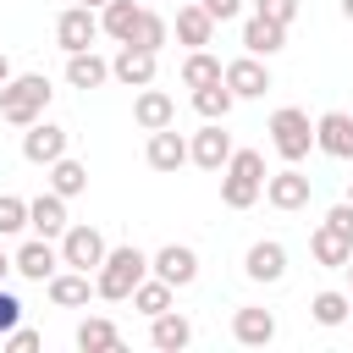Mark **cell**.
Segmentation results:
<instances>
[{"label": "cell", "instance_id": "1", "mask_svg": "<svg viewBox=\"0 0 353 353\" xmlns=\"http://www.w3.org/2000/svg\"><path fill=\"white\" fill-rule=\"evenodd\" d=\"M265 154L259 149H232L226 171H221V204L226 210H254L259 193H265Z\"/></svg>", "mask_w": 353, "mask_h": 353}, {"label": "cell", "instance_id": "2", "mask_svg": "<svg viewBox=\"0 0 353 353\" xmlns=\"http://www.w3.org/2000/svg\"><path fill=\"white\" fill-rule=\"evenodd\" d=\"M149 276V254L138 248V243H121V248H110L105 254V265L94 270V287H99V298L105 303H127L132 298V287Z\"/></svg>", "mask_w": 353, "mask_h": 353}, {"label": "cell", "instance_id": "3", "mask_svg": "<svg viewBox=\"0 0 353 353\" xmlns=\"http://www.w3.org/2000/svg\"><path fill=\"white\" fill-rule=\"evenodd\" d=\"M50 99H55L50 77H44V72H22V77H11V83L0 88V121H11V127H33V121L50 110Z\"/></svg>", "mask_w": 353, "mask_h": 353}, {"label": "cell", "instance_id": "4", "mask_svg": "<svg viewBox=\"0 0 353 353\" xmlns=\"http://www.w3.org/2000/svg\"><path fill=\"white\" fill-rule=\"evenodd\" d=\"M270 149H276L287 165L309 160V149H314V121H309V110H298V105H281V110L270 116Z\"/></svg>", "mask_w": 353, "mask_h": 353}, {"label": "cell", "instance_id": "5", "mask_svg": "<svg viewBox=\"0 0 353 353\" xmlns=\"http://www.w3.org/2000/svg\"><path fill=\"white\" fill-rule=\"evenodd\" d=\"M105 254H110V243L99 237V226H66V232H61V265L94 276V270L105 265Z\"/></svg>", "mask_w": 353, "mask_h": 353}, {"label": "cell", "instance_id": "6", "mask_svg": "<svg viewBox=\"0 0 353 353\" xmlns=\"http://www.w3.org/2000/svg\"><path fill=\"white\" fill-rule=\"evenodd\" d=\"M94 39H99V11L72 0V6L55 17V44H61L66 55H77V50H94Z\"/></svg>", "mask_w": 353, "mask_h": 353}, {"label": "cell", "instance_id": "7", "mask_svg": "<svg viewBox=\"0 0 353 353\" xmlns=\"http://www.w3.org/2000/svg\"><path fill=\"white\" fill-rule=\"evenodd\" d=\"M61 154H66V127H61V121H44V116H39V121H33L28 132H22V160H28V165H44V171H50V165H55Z\"/></svg>", "mask_w": 353, "mask_h": 353}, {"label": "cell", "instance_id": "8", "mask_svg": "<svg viewBox=\"0 0 353 353\" xmlns=\"http://www.w3.org/2000/svg\"><path fill=\"white\" fill-rule=\"evenodd\" d=\"M188 160H193L199 171H226V160H232V132H226L221 121H204V127L188 138Z\"/></svg>", "mask_w": 353, "mask_h": 353}, {"label": "cell", "instance_id": "9", "mask_svg": "<svg viewBox=\"0 0 353 353\" xmlns=\"http://www.w3.org/2000/svg\"><path fill=\"white\" fill-rule=\"evenodd\" d=\"M309 193H314V182H309L298 165H281V171L265 176V204H270V210H287V215H292V210L309 204Z\"/></svg>", "mask_w": 353, "mask_h": 353}, {"label": "cell", "instance_id": "10", "mask_svg": "<svg viewBox=\"0 0 353 353\" xmlns=\"http://www.w3.org/2000/svg\"><path fill=\"white\" fill-rule=\"evenodd\" d=\"M149 270L182 292V287H193V281H199V254H193L188 243H165V248H154V254H149Z\"/></svg>", "mask_w": 353, "mask_h": 353}, {"label": "cell", "instance_id": "11", "mask_svg": "<svg viewBox=\"0 0 353 353\" xmlns=\"http://www.w3.org/2000/svg\"><path fill=\"white\" fill-rule=\"evenodd\" d=\"M226 88L237 94V99H265L270 94V66H265V55H237V61H226Z\"/></svg>", "mask_w": 353, "mask_h": 353}, {"label": "cell", "instance_id": "12", "mask_svg": "<svg viewBox=\"0 0 353 353\" xmlns=\"http://www.w3.org/2000/svg\"><path fill=\"white\" fill-rule=\"evenodd\" d=\"M11 265H17V276H28V281H50V276L61 270V243H55V237H28V243L11 254Z\"/></svg>", "mask_w": 353, "mask_h": 353}, {"label": "cell", "instance_id": "13", "mask_svg": "<svg viewBox=\"0 0 353 353\" xmlns=\"http://www.w3.org/2000/svg\"><path fill=\"white\" fill-rule=\"evenodd\" d=\"M243 276H248V281H259V287H276V281L287 276V248H281L276 237L248 243V254H243Z\"/></svg>", "mask_w": 353, "mask_h": 353}, {"label": "cell", "instance_id": "14", "mask_svg": "<svg viewBox=\"0 0 353 353\" xmlns=\"http://www.w3.org/2000/svg\"><path fill=\"white\" fill-rule=\"evenodd\" d=\"M314 149L331 160H353V116L347 110H325L314 121Z\"/></svg>", "mask_w": 353, "mask_h": 353}, {"label": "cell", "instance_id": "15", "mask_svg": "<svg viewBox=\"0 0 353 353\" xmlns=\"http://www.w3.org/2000/svg\"><path fill=\"white\" fill-rule=\"evenodd\" d=\"M154 50H138V44H121L116 50V61H110V77L121 83V88H149L154 83Z\"/></svg>", "mask_w": 353, "mask_h": 353}, {"label": "cell", "instance_id": "16", "mask_svg": "<svg viewBox=\"0 0 353 353\" xmlns=\"http://www.w3.org/2000/svg\"><path fill=\"white\" fill-rule=\"evenodd\" d=\"M143 160H149V171H182L188 165V138L176 132V121L171 127H160V132H149V149H143Z\"/></svg>", "mask_w": 353, "mask_h": 353}, {"label": "cell", "instance_id": "17", "mask_svg": "<svg viewBox=\"0 0 353 353\" xmlns=\"http://www.w3.org/2000/svg\"><path fill=\"white\" fill-rule=\"evenodd\" d=\"M44 292H50V303H55V309H83L88 298H99V287L88 281V270H72V265H66V270H55V276L44 281Z\"/></svg>", "mask_w": 353, "mask_h": 353}, {"label": "cell", "instance_id": "18", "mask_svg": "<svg viewBox=\"0 0 353 353\" xmlns=\"http://www.w3.org/2000/svg\"><path fill=\"white\" fill-rule=\"evenodd\" d=\"M232 336L243 347H270L276 342V314L259 309V303H243V309H232Z\"/></svg>", "mask_w": 353, "mask_h": 353}, {"label": "cell", "instance_id": "19", "mask_svg": "<svg viewBox=\"0 0 353 353\" xmlns=\"http://www.w3.org/2000/svg\"><path fill=\"white\" fill-rule=\"evenodd\" d=\"M309 254H314V265H325V270H347V259H353V237L336 232L331 221H320V226L309 232Z\"/></svg>", "mask_w": 353, "mask_h": 353}, {"label": "cell", "instance_id": "20", "mask_svg": "<svg viewBox=\"0 0 353 353\" xmlns=\"http://www.w3.org/2000/svg\"><path fill=\"white\" fill-rule=\"evenodd\" d=\"M132 121L143 127V132H160V127H171L176 121V99L165 94V88H138V99H132Z\"/></svg>", "mask_w": 353, "mask_h": 353}, {"label": "cell", "instance_id": "21", "mask_svg": "<svg viewBox=\"0 0 353 353\" xmlns=\"http://www.w3.org/2000/svg\"><path fill=\"white\" fill-rule=\"evenodd\" d=\"M28 226H33V237H55L61 243V232L72 226L66 221V199L50 188V193H39V199H28Z\"/></svg>", "mask_w": 353, "mask_h": 353}, {"label": "cell", "instance_id": "22", "mask_svg": "<svg viewBox=\"0 0 353 353\" xmlns=\"http://www.w3.org/2000/svg\"><path fill=\"white\" fill-rule=\"evenodd\" d=\"M171 28H176V44L204 50V44L215 39V28H221V22H215V17H210L199 0H188V6H176V22H171Z\"/></svg>", "mask_w": 353, "mask_h": 353}, {"label": "cell", "instance_id": "23", "mask_svg": "<svg viewBox=\"0 0 353 353\" xmlns=\"http://www.w3.org/2000/svg\"><path fill=\"white\" fill-rule=\"evenodd\" d=\"M243 50L270 61L276 50H287V22H270V17H259V11H254V17L243 22Z\"/></svg>", "mask_w": 353, "mask_h": 353}, {"label": "cell", "instance_id": "24", "mask_svg": "<svg viewBox=\"0 0 353 353\" xmlns=\"http://www.w3.org/2000/svg\"><path fill=\"white\" fill-rule=\"evenodd\" d=\"M149 342H154L160 353H182V347L193 342V320H188V314H176V309H165V314H154V320H149Z\"/></svg>", "mask_w": 353, "mask_h": 353}, {"label": "cell", "instance_id": "25", "mask_svg": "<svg viewBox=\"0 0 353 353\" xmlns=\"http://www.w3.org/2000/svg\"><path fill=\"white\" fill-rule=\"evenodd\" d=\"M127 303H132V309H138L143 320H154V314H165V309L176 303V287H171V281H160V276L149 270V276H143V281L132 287V298H127Z\"/></svg>", "mask_w": 353, "mask_h": 353}, {"label": "cell", "instance_id": "26", "mask_svg": "<svg viewBox=\"0 0 353 353\" xmlns=\"http://www.w3.org/2000/svg\"><path fill=\"white\" fill-rule=\"evenodd\" d=\"M66 83L72 88H99V83H110V61L105 55H94V50H77V55H66Z\"/></svg>", "mask_w": 353, "mask_h": 353}, {"label": "cell", "instance_id": "27", "mask_svg": "<svg viewBox=\"0 0 353 353\" xmlns=\"http://www.w3.org/2000/svg\"><path fill=\"white\" fill-rule=\"evenodd\" d=\"M138 17H143L138 0H110V6H99V33H110L116 44H127L132 28H138Z\"/></svg>", "mask_w": 353, "mask_h": 353}, {"label": "cell", "instance_id": "28", "mask_svg": "<svg viewBox=\"0 0 353 353\" xmlns=\"http://www.w3.org/2000/svg\"><path fill=\"white\" fill-rule=\"evenodd\" d=\"M232 105H237V94L226 88V77H221V83L193 88V110H199L204 121H226V116H232Z\"/></svg>", "mask_w": 353, "mask_h": 353}, {"label": "cell", "instance_id": "29", "mask_svg": "<svg viewBox=\"0 0 353 353\" xmlns=\"http://www.w3.org/2000/svg\"><path fill=\"white\" fill-rule=\"evenodd\" d=\"M83 353H116L121 347V331L110 325V320H99V314H88L83 325H77V336H72Z\"/></svg>", "mask_w": 353, "mask_h": 353}, {"label": "cell", "instance_id": "30", "mask_svg": "<svg viewBox=\"0 0 353 353\" xmlns=\"http://www.w3.org/2000/svg\"><path fill=\"white\" fill-rule=\"evenodd\" d=\"M50 188H55L61 199H77V193H88V165H83V160H72V154H61V160L50 165Z\"/></svg>", "mask_w": 353, "mask_h": 353}, {"label": "cell", "instance_id": "31", "mask_svg": "<svg viewBox=\"0 0 353 353\" xmlns=\"http://www.w3.org/2000/svg\"><path fill=\"white\" fill-rule=\"evenodd\" d=\"M226 77V66L210 55V50H188V61H182V88H204V83H221Z\"/></svg>", "mask_w": 353, "mask_h": 353}, {"label": "cell", "instance_id": "32", "mask_svg": "<svg viewBox=\"0 0 353 353\" xmlns=\"http://www.w3.org/2000/svg\"><path fill=\"white\" fill-rule=\"evenodd\" d=\"M165 39H171V22H165L160 11H149V6H143V17H138V28H132V39H127V44H138V50H154V55H160V50H165Z\"/></svg>", "mask_w": 353, "mask_h": 353}, {"label": "cell", "instance_id": "33", "mask_svg": "<svg viewBox=\"0 0 353 353\" xmlns=\"http://www.w3.org/2000/svg\"><path fill=\"white\" fill-rule=\"evenodd\" d=\"M347 309H353V298L347 292H314L309 298V314H314V325H347Z\"/></svg>", "mask_w": 353, "mask_h": 353}, {"label": "cell", "instance_id": "34", "mask_svg": "<svg viewBox=\"0 0 353 353\" xmlns=\"http://www.w3.org/2000/svg\"><path fill=\"white\" fill-rule=\"evenodd\" d=\"M17 232H28V199L0 193V237H17Z\"/></svg>", "mask_w": 353, "mask_h": 353}, {"label": "cell", "instance_id": "35", "mask_svg": "<svg viewBox=\"0 0 353 353\" xmlns=\"http://www.w3.org/2000/svg\"><path fill=\"white\" fill-rule=\"evenodd\" d=\"M254 11H259V17H270V22H287V28H292L298 0H254Z\"/></svg>", "mask_w": 353, "mask_h": 353}, {"label": "cell", "instance_id": "36", "mask_svg": "<svg viewBox=\"0 0 353 353\" xmlns=\"http://www.w3.org/2000/svg\"><path fill=\"white\" fill-rule=\"evenodd\" d=\"M39 342H44V336H39V331H28V325L6 331V347H11V353H39Z\"/></svg>", "mask_w": 353, "mask_h": 353}, {"label": "cell", "instance_id": "37", "mask_svg": "<svg viewBox=\"0 0 353 353\" xmlns=\"http://www.w3.org/2000/svg\"><path fill=\"white\" fill-rule=\"evenodd\" d=\"M17 325H22V303L0 287V336H6V331H17Z\"/></svg>", "mask_w": 353, "mask_h": 353}, {"label": "cell", "instance_id": "38", "mask_svg": "<svg viewBox=\"0 0 353 353\" xmlns=\"http://www.w3.org/2000/svg\"><path fill=\"white\" fill-rule=\"evenodd\" d=\"M325 221H331L336 232H347V237H353V204H347V199H342V204H331V210H325Z\"/></svg>", "mask_w": 353, "mask_h": 353}, {"label": "cell", "instance_id": "39", "mask_svg": "<svg viewBox=\"0 0 353 353\" xmlns=\"http://www.w3.org/2000/svg\"><path fill=\"white\" fill-rule=\"evenodd\" d=\"M199 6H204V11L215 17V22H232V17L243 11V0H199Z\"/></svg>", "mask_w": 353, "mask_h": 353}, {"label": "cell", "instance_id": "40", "mask_svg": "<svg viewBox=\"0 0 353 353\" xmlns=\"http://www.w3.org/2000/svg\"><path fill=\"white\" fill-rule=\"evenodd\" d=\"M11 270H17V265H11V254H6V248H0V281H6V276H11Z\"/></svg>", "mask_w": 353, "mask_h": 353}, {"label": "cell", "instance_id": "41", "mask_svg": "<svg viewBox=\"0 0 353 353\" xmlns=\"http://www.w3.org/2000/svg\"><path fill=\"white\" fill-rule=\"evenodd\" d=\"M6 83H11V61L0 55V88H6Z\"/></svg>", "mask_w": 353, "mask_h": 353}, {"label": "cell", "instance_id": "42", "mask_svg": "<svg viewBox=\"0 0 353 353\" xmlns=\"http://www.w3.org/2000/svg\"><path fill=\"white\" fill-rule=\"evenodd\" d=\"M342 17H347V22H353V0H342Z\"/></svg>", "mask_w": 353, "mask_h": 353}, {"label": "cell", "instance_id": "43", "mask_svg": "<svg viewBox=\"0 0 353 353\" xmlns=\"http://www.w3.org/2000/svg\"><path fill=\"white\" fill-rule=\"evenodd\" d=\"M77 6H94V11H99V6H110V0H77Z\"/></svg>", "mask_w": 353, "mask_h": 353}, {"label": "cell", "instance_id": "44", "mask_svg": "<svg viewBox=\"0 0 353 353\" xmlns=\"http://www.w3.org/2000/svg\"><path fill=\"white\" fill-rule=\"evenodd\" d=\"M347 204H353V182H347Z\"/></svg>", "mask_w": 353, "mask_h": 353}, {"label": "cell", "instance_id": "45", "mask_svg": "<svg viewBox=\"0 0 353 353\" xmlns=\"http://www.w3.org/2000/svg\"><path fill=\"white\" fill-rule=\"evenodd\" d=\"M347 276H353V259H347Z\"/></svg>", "mask_w": 353, "mask_h": 353}, {"label": "cell", "instance_id": "46", "mask_svg": "<svg viewBox=\"0 0 353 353\" xmlns=\"http://www.w3.org/2000/svg\"><path fill=\"white\" fill-rule=\"evenodd\" d=\"M347 320H353V309H347Z\"/></svg>", "mask_w": 353, "mask_h": 353}]
</instances>
